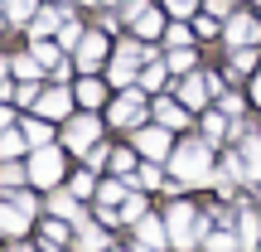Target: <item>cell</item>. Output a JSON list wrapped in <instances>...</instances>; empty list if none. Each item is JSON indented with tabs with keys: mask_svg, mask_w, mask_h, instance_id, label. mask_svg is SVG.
Here are the masks:
<instances>
[{
	"mask_svg": "<svg viewBox=\"0 0 261 252\" xmlns=\"http://www.w3.org/2000/svg\"><path fill=\"white\" fill-rule=\"evenodd\" d=\"M10 126V112H5V107H0V131H5Z\"/></svg>",
	"mask_w": 261,
	"mask_h": 252,
	"instance_id": "cell-35",
	"label": "cell"
},
{
	"mask_svg": "<svg viewBox=\"0 0 261 252\" xmlns=\"http://www.w3.org/2000/svg\"><path fill=\"white\" fill-rule=\"evenodd\" d=\"M160 78H165V63H150L145 73H140V87H160Z\"/></svg>",
	"mask_w": 261,
	"mask_h": 252,
	"instance_id": "cell-26",
	"label": "cell"
},
{
	"mask_svg": "<svg viewBox=\"0 0 261 252\" xmlns=\"http://www.w3.org/2000/svg\"><path fill=\"white\" fill-rule=\"evenodd\" d=\"M174 175L189 179V185H208V150L198 146V141H189V146L174 150Z\"/></svg>",
	"mask_w": 261,
	"mask_h": 252,
	"instance_id": "cell-1",
	"label": "cell"
},
{
	"mask_svg": "<svg viewBox=\"0 0 261 252\" xmlns=\"http://www.w3.org/2000/svg\"><path fill=\"white\" fill-rule=\"evenodd\" d=\"M0 228H5V233H24V209L19 204H0Z\"/></svg>",
	"mask_w": 261,
	"mask_h": 252,
	"instance_id": "cell-10",
	"label": "cell"
},
{
	"mask_svg": "<svg viewBox=\"0 0 261 252\" xmlns=\"http://www.w3.org/2000/svg\"><path fill=\"white\" fill-rule=\"evenodd\" d=\"M242 170H247L252 179H261V136H252V141L242 146Z\"/></svg>",
	"mask_w": 261,
	"mask_h": 252,
	"instance_id": "cell-9",
	"label": "cell"
},
{
	"mask_svg": "<svg viewBox=\"0 0 261 252\" xmlns=\"http://www.w3.org/2000/svg\"><path fill=\"white\" fill-rule=\"evenodd\" d=\"M155 112H160V122H165V126H184V112H179L174 102H160Z\"/></svg>",
	"mask_w": 261,
	"mask_h": 252,
	"instance_id": "cell-18",
	"label": "cell"
},
{
	"mask_svg": "<svg viewBox=\"0 0 261 252\" xmlns=\"http://www.w3.org/2000/svg\"><path fill=\"white\" fill-rule=\"evenodd\" d=\"M39 68H44V63H39L34 54H29V58H15V73L19 78H39Z\"/></svg>",
	"mask_w": 261,
	"mask_h": 252,
	"instance_id": "cell-23",
	"label": "cell"
},
{
	"mask_svg": "<svg viewBox=\"0 0 261 252\" xmlns=\"http://www.w3.org/2000/svg\"><path fill=\"white\" fill-rule=\"evenodd\" d=\"M140 107H145V102H140V93H126L121 102L112 107V126H130V122L140 117Z\"/></svg>",
	"mask_w": 261,
	"mask_h": 252,
	"instance_id": "cell-7",
	"label": "cell"
},
{
	"mask_svg": "<svg viewBox=\"0 0 261 252\" xmlns=\"http://www.w3.org/2000/svg\"><path fill=\"white\" fill-rule=\"evenodd\" d=\"M179 97H184V107H203V97H208V83H198V78H189V83L179 87Z\"/></svg>",
	"mask_w": 261,
	"mask_h": 252,
	"instance_id": "cell-11",
	"label": "cell"
},
{
	"mask_svg": "<svg viewBox=\"0 0 261 252\" xmlns=\"http://www.w3.org/2000/svg\"><path fill=\"white\" fill-rule=\"evenodd\" d=\"M0 73H5V58H0Z\"/></svg>",
	"mask_w": 261,
	"mask_h": 252,
	"instance_id": "cell-37",
	"label": "cell"
},
{
	"mask_svg": "<svg viewBox=\"0 0 261 252\" xmlns=\"http://www.w3.org/2000/svg\"><path fill=\"white\" fill-rule=\"evenodd\" d=\"M223 126H227L223 117H208V122H203V131H208V141H218V136H223Z\"/></svg>",
	"mask_w": 261,
	"mask_h": 252,
	"instance_id": "cell-32",
	"label": "cell"
},
{
	"mask_svg": "<svg viewBox=\"0 0 261 252\" xmlns=\"http://www.w3.org/2000/svg\"><path fill=\"white\" fill-rule=\"evenodd\" d=\"M58 175H63V155H58V150H48V146H39L34 160H29V179L44 189V185H58Z\"/></svg>",
	"mask_w": 261,
	"mask_h": 252,
	"instance_id": "cell-2",
	"label": "cell"
},
{
	"mask_svg": "<svg viewBox=\"0 0 261 252\" xmlns=\"http://www.w3.org/2000/svg\"><path fill=\"white\" fill-rule=\"evenodd\" d=\"M165 5L174 10L179 19H189V15H194V10H198V0H165Z\"/></svg>",
	"mask_w": 261,
	"mask_h": 252,
	"instance_id": "cell-28",
	"label": "cell"
},
{
	"mask_svg": "<svg viewBox=\"0 0 261 252\" xmlns=\"http://www.w3.org/2000/svg\"><path fill=\"white\" fill-rule=\"evenodd\" d=\"M107 5H116V0H107Z\"/></svg>",
	"mask_w": 261,
	"mask_h": 252,
	"instance_id": "cell-38",
	"label": "cell"
},
{
	"mask_svg": "<svg viewBox=\"0 0 261 252\" xmlns=\"http://www.w3.org/2000/svg\"><path fill=\"white\" fill-rule=\"evenodd\" d=\"M208 247H213V252H232V247H242V243H237L232 233H208Z\"/></svg>",
	"mask_w": 261,
	"mask_h": 252,
	"instance_id": "cell-20",
	"label": "cell"
},
{
	"mask_svg": "<svg viewBox=\"0 0 261 252\" xmlns=\"http://www.w3.org/2000/svg\"><path fill=\"white\" fill-rule=\"evenodd\" d=\"M29 29H34V34H48V29H58V10H44V15H39Z\"/></svg>",
	"mask_w": 261,
	"mask_h": 252,
	"instance_id": "cell-22",
	"label": "cell"
},
{
	"mask_svg": "<svg viewBox=\"0 0 261 252\" xmlns=\"http://www.w3.org/2000/svg\"><path fill=\"white\" fill-rule=\"evenodd\" d=\"M24 141L29 146H48V126L44 122H24Z\"/></svg>",
	"mask_w": 261,
	"mask_h": 252,
	"instance_id": "cell-15",
	"label": "cell"
},
{
	"mask_svg": "<svg viewBox=\"0 0 261 252\" xmlns=\"http://www.w3.org/2000/svg\"><path fill=\"white\" fill-rule=\"evenodd\" d=\"M256 238H261V223H256V214H247V209H242V247H252Z\"/></svg>",
	"mask_w": 261,
	"mask_h": 252,
	"instance_id": "cell-13",
	"label": "cell"
},
{
	"mask_svg": "<svg viewBox=\"0 0 261 252\" xmlns=\"http://www.w3.org/2000/svg\"><path fill=\"white\" fill-rule=\"evenodd\" d=\"M169 44L184 49V44H189V29H184V25H174V29H169Z\"/></svg>",
	"mask_w": 261,
	"mask_h": 252,
	"instance_id": "cell-33",
	"label": "cell"
},
{
	"mask_svg": "<svg viewBox=\"0 0 261 252\" xmlns=\"http://www.w3.org/2000/svg\"><path fill=\"white\" fill-rule=\"evenodd\" d=\"M83 252H102L107 247V238H102V228H83V243H77Z\"/></svg>",
	"mask_w": 261,
	"mask_h": 252,
	"instance_id": "cell-14",
	"label": "cell"
},
{
	"mask_svg": "<svg viewBox=\"0 0 261 252\" xmlns=\"http://www.w3.org/2000/svg\"><path fill=\"white\" fill-rule=\"evenodd\" d=\"M15 97H19V102H29V107H34V102H39V87H34V83H24V87H15Z\"/></svg>",
	"mask_w": 261,
	"mask_h": 252,
	"instance_id": "cell-31",
	"label": "cell"
},
{
	"mask_svg": "<svg viewBox=\"0 0 261 252\" xmlns=\"http://www.w3.org/2000/svg\"><path fill=\"white\" fill-rule=\"evenodd\" d=\"M97 141V117H77L73 126H68V146L73 150H87Z\"/></svg>",
	"mask_w": 261,
	"mask_h": 252,
	"instance_id": "cell-6",
	"label": "cell"
},
{
	"mask_svg": "<svg viewBox=\"0 0 261 252\" xmlns=\"http://www.w3.org/2000/svg\"><path fill=\"white\" fill-rule=\"evenodd\" d=\"M29 170H19V165H0V185H19Z\"/></svg>",
	"mask_w": 261,
	"mask_h": 252,
	"instance_id": "cell-27",
	"label": "cell"
},
{
	"mask_svg": "<svg viewBox=\"0 0 261 252\" xmlns=\"http://www.w3.org/2000/svg\"><path fill=\"white\" fill-rule=\"evenodd\" d=\"M247 68H252V44H242L232 54V73H247Z\"/></svg>",
	"mask_w": 261,
	"mask_h": 252,
	"instance_id": "cell-25",
	"label": "cell"
},
{
	"mask_svg": "<svg viewBox=\"0 0 261 252\" xmlns=\"http://www.w3.org/2000/svg\"><path fill=\"white\" fill-rule=\"evenodd\" d=\"M29 5H34V0H5L10 19H29Z\"/></svg>",
	"mask_w": 261,
	"mask_h": 252,
	"instance_id": "cell-29",
	"label": "cell"
},
{
	"mask_svg": "<svg viewBox=\"0 0 261 252\" xmlns=\"http://www.w3.org/2000/svg\"><path fill=\"white\" fill-rule=\"evenodd\" d=\"M77 97H83L87 107H97V102H102V83H92V78H87V83H77Z\"/></svg>",
	"mask_w": 261,
	"mask_h": 252,
	"instance_id": "cell-16",
	"label": "cell"
},
{
	"mask_svg": "<svg viewBox=\"0 0 261 252\" xmlns=\"http://www.w3.org/2000/svg\"><path fill=\"white\" fill-rule=\"evenodd\" d=\"M256 102H261V78H256Z\"/></svg>",
	"mask_w": 261,
	"mask_h": 252,
	"instance_id": "cell-36",
	"label": "cell"
},
{
	"mask_svg": "<svg viewBox=\"0 0 261 252\" xmlns=\"http://www.w3.org/2000/svg\"><path fill=\"white\" fill-rule=\"evenodd\" d=\"M189 63H194V49H174V54H169V68H174V73H184Z\"/></svg>",
	"mask_w": 261,
	"mask_h": 252,
	"instance_id": "cell-24",
	"label": "cell"
},
{
	"mask_svg": "<svg viewBox=\"0 0 261 252\" xmlns=\"http://www.w3.org/2000/svg\"><path fill=\"white\" fill-rule=\"evenodd\" d=\"M194 233H198V228H194V209L174 204V209H169V243H174V247H194Z\"/></svg>",
	"mask_w": 261,
	"mask_h": 252,
	"instance_id": "cell-3",
	"label": "cell"
},
{
	"mask_svg": "<svg viewBox=\"0 0 261 252\" xmlns=\"http://www.w3.org/2000/svg\"><path fill=\"white\" fill-rule=\"evenodd\" d=\"M136 146L145 150L150 160H160V155H165V150H169V131H165V126H145V131H140V136H136Z\"/></svg>",
	"mask_w": 261,
	"mask_h": 252,
	"instance_id": "cell-4",
	"label": "cell"
},
{
	"mask_svg": "<svg viewBox=\"0 0 261 252\" xmlns=\"http://www.w3.org/2000/svg\"><path fill=\"white\" fill-rule=\"evenodd\" d=\"M39 112L44 117H63L68 112V93H44L39 97Z\"/></svg>",
	"mask_w": 261,
	"mask_h": 252,
	"instance_id": "cell-12",
	"label": "cell"
},
{
	"mask_svg": "<svg viewBox=\"0 0 261 252\" xmlns=\"http://www.w3.org/2000/svg\"><path fill=\"white\" fill-rule=\"evenodd\" d=\"M256 34H261V29H256V19H252V15L227 19V44H237V49H242V44H256Z\"/></svg>",
	"mask_w": 261,
	"mask_h": 252,
	"instance_id": "cell-5",
	"label": "cell"
},
{
	"mask_svg": "<svg viewBox=\"0 0 261 252\" xmlns=\"http://www.w3.org/2000/svg\"><path fill=\"white\" fill-rule=\"evenodd\" d=\"M54 214H58V218H73V223H77V214H83V209H77L68 194H58V199H54Z\"/></svg>",
	"mask_w": 261,
	"mask_h": 252,
	"instance_id": "cell-19",
	"label": "cell"
},
{
	"mask_svg": "<svg viewBox=\"0 0 261 252\" xmlns=\"http://www.w3.org/2000/svg\"><path fill=\"white\" fill-rule=\"evenodd\" d=\"M102 49H107L102 34H87L83 49H77V68H97V63H102Z\"/></svg>",
	"mask_w": 261,
	"mask_h": 252,
	"instance_id": "cell-8",
	"label": "cell"
},
{
	"mask_svg": "<svg viewBox=\"0 0 261 252\" xmlns=\"http://www.w3.org/2000/svg\"><path fill=\"white\" fill-rule=\"evenodd\" d=\"M208 10H218V15H223V10H227V0H208Z\"/></svg>",
	"mask_w": 261,
	"mask_h": 252,
	"instance_id": "cell-34",
	"label": "cell"
},
{
	"mask_svg": "<svg viewBox=\"0 0 261 252\" xmlns=\"http://www.w3.org/2000/svg\"><path fill=\"white\" fill-rule=\"evenodd\" d=\"M19 146H24V136H19V131H10V126L0 131V150H5V155H15Z\"/></svg>",
	"mask_w": 261,
	"mask_h": 252,
	"instance_id": "cell-21",
	"label": "cell"
},
{
	"mask_svg": "<svg viewBox=\"0 0 261 252\" xmlns=\"http://www.w3.org/2000/svg\"><path fill=\"white\" fill-rule=\"evenodd\" d=\"M34 58L39 63H58V49L54 44H34Z\"/></svg>",
	"mask_w": 261,
	"mask_h": 252,
	"instance_id": "cell-30",
	"label": "cell"
},
{
	"mask_svg": "<svg viewBox=\"0 0 261 252\" xmlns=\"http://www.w3.org/2000/svg\"><path fill=\"white\" fill-rule=\"evenodd\" d=\"M136 29H140V34H150V39H155V34H160V15H155V10H150V15L140 10V15H136Z\"/></svg>",
	"mask_w": 261,
	"mask_h": 252,
	"instance_id": "cell-17",
	"label": "cell"
}]
</instances>
